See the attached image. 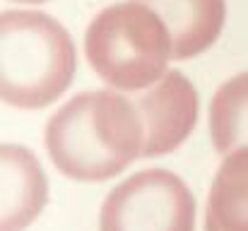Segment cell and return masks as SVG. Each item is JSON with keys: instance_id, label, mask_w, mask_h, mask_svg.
Wrapping results in <instances>:
<instances>
[{"instance_id": "cell-1", "label": "cell", "mask_w": 248, "mask_h": 231, "mask_svg": "<svg viewBox=\"0 0 248 231\" xmlns=\"http://www.w3.org/2000/svg\"><path fill=\"white\" fill-rule=\"evenodd\" d=\"M46 150L68 178L87 183L113 178L145 150L138 104L108 89L73 96L51 116Z\"/></svg>"}, {"instance_id": "cell-2", "label": "cell", "mask_w": 248, "mask_h": 231, "mask_svg": "<svg viewBox=\"0 0 248 231\" xmlns=\"http://www.w3.org/2000/svg\"><path fill=\"white\" fill-rule=\"evenodd\" d=\"M75 44L46 12L7 10L0 19V92L17 108H44L73 82Z\"/></svg>"}, {"instance_id": "cell-3", "label": "cell", "mask_w": 248, "mask_h": 231, "mask_svg": "<svg viewBox=\"0 0 248 231\" xmlns=\"http://www.w3.org/2000/svg\"><path fill=\"white\" fill-rule=\"evenodd\" d=\"M92 70L121 92H140L166 75L173 58L171 34L145 2L128 0L101 10L84 36Z\"/></svg>"}, {"instance_id": "cell-4", "label": "cell", "mask_w": 248, "mask_h": 231, "mask_svg": "<svg viewBox=\"0 0 248 231\" xmlns=\"http://www.w3.org/2000/svg\"><path fill=\"white\" fill-rule=\"evenodd\" d=\"M99 231H195V200L176 173L145 169L106 195Z\"/></svg>"}, {"instance_id": "cell-5", "label": "cell", "mask_w": 248, "mask_h": 231, "mask_svg": "<svg viewBox=\"0 0 248 231\" xmlns=\"http://www.w3.org/2000/svg\"><path fill=\"white\" fill-rule=\"evenodd\" d=\"M145 125L142 156L173 152L198 123V92L188 77L169 70L155 84L133 96Z\"/></svg>"}, {"instance_id": "cell-6", "label": "cell", "mask_w": 248, "mask_h": 231, "mask_svg": "<svg viewBox=\"0 0 248 231\" xmlns=\"http://www.w3.org/2000/svg\"><path fill=\"white\" fill-rule=\"evenodd\" d=\"M2 231L29 227L46 205L48 183L36 156L27 147H2Z\"/></svg>"}, {"instance_id": "cell-7", "label": "cell", "mask_w": 248, "mask_h": 231, "mask_svg": "<svg viewBox=\"0 0 248 231\" xmlns=\"http://www.w3.org/2000/svg\"><path fill=\"white\" fill-rule=\"evenodd\" d=\"M150 5L171 34L173 58L188 61L207 51L222 27L227 5L224 0H138Z\"/></svg>"}, {"instance_id": "cell-8", "label": "cell", "mask_w": 248, "mask_h": 231, "mask_svg": "<svg viewBox=\"0 0 248 231\" xmlns=\"http://www.w3.org/2000/svg\"><path fill=\"white\" fill-rule=\"evenodd\" d=\"M205 231H248V147L224 156L207 198Z\"/></svg>"}, {"instance_id": "cell-9", "label": "cell", "mask_w": 248, "mask_h": 231, "mask_svg": "<svg viewBox=\"0 0 248 231\" xmlns=\"http://www.w3.org/2000/svg\"><path fill=\"white\" fill-rule=\"evenodd\" d=\"M210 135L222 156L248 147V73L227 79L212 96Z\"/></svg>"}, {"instance_id": "cell-10", "label": "cell", "mask_w": 248, "mask_h": 231, "mask_svg": "<svg viewBox=\"0 0 248 231\" xmlns=\"http://www.w3.org/2000/svg\"><path fill=\"white\" fill-rule=\"evenodd\" d=\"M12 2H46V0H12Z\"/></svg>"}]
</instances>
